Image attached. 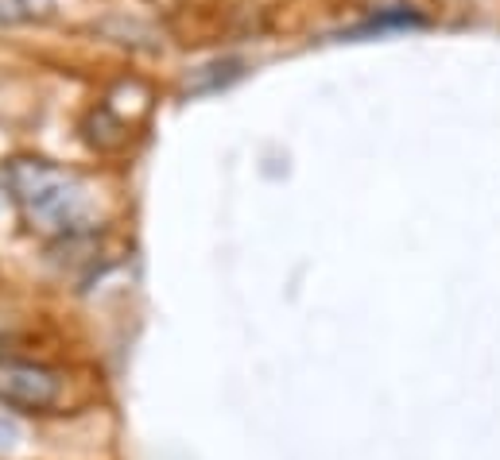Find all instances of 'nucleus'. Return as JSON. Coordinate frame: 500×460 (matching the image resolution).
<instances>
[{
	"mask_svg": "<svg viewBox=\"0 0 500 460\" xmlns=\"http://www.w3.org/2000/svg\"><path fill=\"white\" fill-rule=\"evenodd\" d=\"M0 186L16 202L23 225L43 240H78L109 225L105 194L86 174L35 155H12L0 163Z\"/></svg>",
	"mask_w": 500,
	"mask_h": 460,
	"instance_id": "nucleus-1",
	"label": "nucleus"
},
{
	"mask_svg": "<svg viewBox=\"0 0 500 460\" xmlns=\"http://www.w3.org/2000/svg\"><path fill=\"white\" fill-rule=\"evenodd\" d=\"M0 406L23 422L66 418L86 406V395H78L74 372L51 360H12L0 364Z\"/></svg>",
	"mask_w": 500,
	"mask_h": 460,
	"instance_id": "nucleus-2",
	"label": "nucleus"
},
{
	"mask_svg": "<svg viewBox=\"0 0 500 460\" xmlns=\"http://www.w3.org/2000/svg\"><path fill=\"white\" fill-rule=\"evenodd\" d=\"M81 132H86L89 147L101 151V155H113V151H124L128 139H132V124L124 116H116L113 105H93L89 116L81 121Z\"/></svg>",
	"mask_w": 500,
	"mask_h": 460,
	"instance_id": "nucleus-3",
	"label": "nucleus"
},
{
	"mask_svg": "<svg viewBox=\"0 0 500 460\" xmlns=\"http://www.w3.org/2000/svg\"><path fill=\"white\" fill-rule=\"evenodd\" d=\"M241 74H244V63H241V58H221V63L198 66L194 74H191V81H186V93H191V97H202V93L229 89Z\"/></svg>",
	"mask_w": 500,
	"mask_h": 460,
	"instance_id": "nucleus-4",
	"label": "nucleus"
},
{
	"mask_svg": "<svg viewBox=\"0 0 500 460\" xmlns=\"http://www.w3.org/2000/svg\"><path fill=\"white\" fill-rule=\"evenodd\" d=\"M28 422L20 414H12L8 406H0V460H16L23 449H28Z\"/></svg>",
	"mask_w": 500,
	"mask_h": 460,
	"instance_id": "nucleus-5",
	"label": "nucleus"
},
{
	"mask_svg": "<svg viewBox=\"0 0 500 460\" xmlns=\"http://www.w3.org/2000/svg\"><path fill=\"white\" fill-rule=\"evenodd\" d=\"M55 16V0H0L4 23H43Z\"/></svg>",
	"mask_w": 500,
	"mask_h": 460,
	"instance_id": "nucleus-6",
	"label": "nucleus"
},
{
	"mask_svg": "<svg viewBox=\"0 0 500 460\" xmlns=\"http://www.w3.org/2000/svg\"><path fill=\"white\" fill-rule=\"evenodd\" d=\"M4 202H8V194H4V186H0V213H4Z\"/></svg>",
	"mask_w": 500,
	"mask_h": 460,
	"instance_id": "nucleus-7",
	"label": "nucleus"
}]
</instances>
